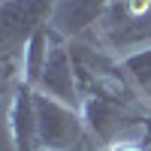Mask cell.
<instances>
[{
	"instance_id": "5",
	"label": "cell",
	"mask_w": 151,
	"mask_h": 151,
	"mask_svg": "<svg viewBox=\"0 0 151 151\" xmlns=\"http://www.w3.org/2000/svg\"><path fill=\"white\" fill-rule=\"evenodd\" d=\"M97 30H100V42L106 48H145V45H151V15H127L115 3H109Z\"/></svg>"
},
{
	"instance_id": "7",
	"label": "cell",
	"mask_w": 151,
	"mask_h": 151,
	"mask_svg": "<svg viewBox=\"0 0 151 151\" xmlns=\"http://www.w3.org/2000/svg\"><path fill=\"white\" fill-rule=\"evenodd\" d=\"M112 0H58L55 12H52V27L64 36H79L88 27L100 24V18L106 15Z\"/></svg>"
},
{
	"instance_id": "8",
	"label": "cell",
	"mask_w": 151,
	"mask_h": 151,
	"mask_svg": "<svg viewBox=\"0 0 151 151\" xmlns=\"http://www.w3.org/2000/svg\"><path fill=\"white\" fill-rule=\"evenodd\" d=\"M124 67H127L130 79L136 82V88L151 100V45L139 48V52H133L124 58Z\"/></svg>"
},
{
	"instance_id": "9",
	"label": "cell",
	"mask_w": 151,
	"mask_h": 151,
	"mask_svg": "<svg viewBox=\"0 0 151 151\" xmlns=\"http://www.w3.org/2000/svg\"><path fill=\"white\" fill-rule=\"evenodd\" d=\"M106 151H148V148H145V142H133V139H118V142L106 145Z\"/></svg>"
},
{
	"instance_id": "2",
	"label": "cell",
	"mask_w": 151,
	"mask_h": 151,
	"mask_svg": "<svg viewBox=\"0 0 151 151\" xmlns=\"http://www.w3.org/2000/svg\"><path fill=\"white\" fill-rule=\"evenodd\" d=\"M36 124H40V148L42 151H64L85 139L82 109L67 106L42 91H36Z\"/></svg>"
},
{
	"instance_id": "6",
	"label": "cell",
	"mask_w": 151,
	"mask_h": 151,
	"mask_svg": "<svg viewBox=\"0 0 151 151\" xmlns=\"http://www.w3.org/2000/svg\"><path fill=\"white\" fill-rule=\"evenodd\" d=\"M9 130H12L15 151H42L40 124H36V88L27 82L15 85V97L9 106Z\"/></svg>"
},
{
	"instance_id": "1",
	"label": "cell",
	"mask_w": 151,
	"mask_h": 151,
	"mask_svg": "<svg viewBox=\"0 0 151 151\" xmlns=\"http://www.w3.org/2000/svg\"><path fill=\"white\" fill-rule=\"evenodd\" d=\"M58 0H3L0 6V45H3L6 88L21 79V52L36 30L52 21Z\"/></svg>"
},
{
	"instance_id": "10",
	"label": "cell",
	"mask_w": 151,
	"mask_h": 151,
	"mask_svg": "<svg viewBox=\"0 0 151 151\" xmlns=\"http://www.w3.org/2000/svg\"><path fill=\"white\" fill-rule=\"evenodd\" d=\"M64 151H91V142H88V139H82L79 145H73V148H64Z\"/></svg>"
},
{
	"instance_id": "3",
	"label": "cell",
	"mask_w": 151,
	"mask_h": 151,
	"mask_svg": "<svg viewBox=\"0 0 151 151\" xmlns=\"http://www.w3.org/2000/svg\"><path fill=\"white\" fill-rule=\"evenodd\" d=\"M36 91L55 97V100H60V103H67V106L82 109V88H79V79H76L70 45L64 40H58L52 45V55H48V60H45V70L40 76V82H36Z\"/></svg>"
},
{
	"instance_id": "4",
	"label": "cell",
	"mask_w": 151,
	"mask_h": 151,
	"mask_svg": "<svg viewBox=\"0 0 151 151\" xmlns=\"http://www.w3.org/2000/svg\"><path fill=\"white\" fill-rule=\"evenodd\" d=\"M82 115H85V124L91 127V133L106 145L118 142L124 130L148 121L139 112H133L121 103H112V100H103V97H85L82 100Z\"/></svg>"
}]
</instances>
